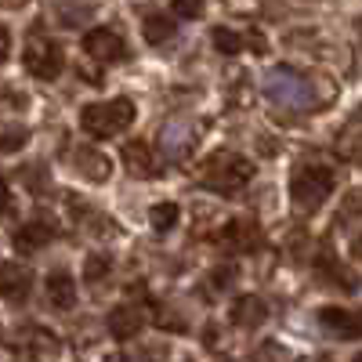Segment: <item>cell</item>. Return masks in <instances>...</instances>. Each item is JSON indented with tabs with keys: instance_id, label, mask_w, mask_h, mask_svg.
<instances>
[{
	"instance_id": "cell-22",
	"label": "cell",
	"mask_w": 362,
	"mask_h": 362,
	"mask_svg": "<svg viewBox=\"0 0 362 362\" xmlns=\"http://www.w3.org/2000/svg\"><path fill=\"white\" fill-rule=\"evenodd\" d=\"M210 40H214V47H218L221 54H239V51L250 44L243 33H235V29H225V25H218L214 33H210Z\"/></svg>"
},
{
	"instance_id": "cell-17",
	"label": "cell",
	"mask_w": 362,
	"mask_h": 362,
	"mask_svg": "<svg viewBox=\"0 0 362 362\" xmlns=\"http://www.w3.org/2000/svg\"><path fill=\"white\" fill-rule=\"evenodd\" d=\"M22 355H58V337L44 326H22Z\"/></svg>"
},
{
	"instance_id": "cell-7",
	"label": "cell",
	"mask_w": 362,
	"mask_h": 362,
	"mask_svg": "<svg viewBox=\"0 0 362 362\" xmlns=\"http://www.w3.org/2000/svg\"><path fill=\"white\" fill-rule=\"evenodd\" d=\"M83 51L95 58V62L102 66H119V62H127L131 51H127V40L112 33V29H90V33H83Z\"/></svg>"
},
{
	"instance_id": "cell-11",
	"label": "cell",
	"mask_w": 362,
	"mask_h": 362,
	"mask_svg": "<svg viewBox=\"0 0 362 362\" xmlns=\"http://www.w3.org/2000/svg\"><path fill=\"white\" fill-rule=\"evenodd\" d=\"M315 279H322L326 286H334V290H358V283H355V276L351 272L334 257V250H329V243H322L319 247V254H315Z\"/></svg>"
},
{
	"instance_id": "cell-24",
	"label": "cell",
	"mask_w": 362,
	"mask_h": 362,
	"mask_svg": "<svg viewBox=\"0 0 362 362\" xmlns=\"http://www.w3.org/2000/svg\"><path fill=\"white\" fill-rule=\"evenodd\" d=\"M203 8H206V0H170V11H174V18H199L203 15Z\"/></svg>"
},
{
	"instance_id": "cell-31",
	"label": "cell",
	"mask_w": 362,
	"mask_h": 362,
	"mask_svg": "<svg viewBox=\"0 0 362 362\" xmlns=\"http://www.w3.org/2000/svg\"><path fill=\"white\" fill-rule=\"evenodd\" d=\"M358 257H362V250H358Z\"/></svg>"
},
{
	"instance_id": "cell-13",
	"label": "cell",
	"mask_w": 362,
	"mask_h": 362,
	"mask_svg": "<svg viewBox=\"0 0 362 362\" xmlns=\"http://www.w3.org/2000/svg\"><path fill=\"white\" fill-rule=\"evenodd\" d=\"M228 322L239 326V329H257V326L268 322V305H264L257 293H243V297H235V300H232Z\"/></svg>"
},
{
	"instance_id": "cell-10",
	"label": "cell",
	"mask_w": 362,
	"mask_h": 362,
	"mask_svg": "<svg viewBox=\"0 0 362 362\" xmlns=\"http://www.w3.org/2000/svg\"><path fill=\"white\" fill-rule=\"evenodd\" d=\"M66 160L76 174H83L87 181H105L112 163L109 156H102L98 148H90V145H66Z\"/></svg>"
},
{
	"instance_id": "cell-16",
	"label": "cell",
	"mask_w": 362,
	"mask_h": 362,
	"mask_svg": "<svg viewBox=\"0 0 362 362\" xmlns=\"http://www.w3.org/2000/svg\"><path fill=\"white\" fill-rule=\"evenodd\" d=\"M119 160H124V167H127L131 177H156V174H160V163H156V156H153V148H148L141 138L127 141L124 153H119Z\"/></svg>"
},
{
	"instance_id": "cell-25",
	"label": "cell",
	"mask_w": 362,
	"mask_h": 362,
	"mask_svg": "<svg viewBox=\"0 0 362 362\" xmlns=\"http://www.w3.org/2000/svg\"><path fill=\"white\" fill-rule=\"evenodd\" d=\"M153 322H156L160 329H185V319H181V315H174V312H167L163 305H156V312H153Z\"/></svg>"
},
{
	"instance_id": "cell-12",
	"label": "cell",
	"mask_w": 362,
	"mask_h": 362,
	"mask_svg": "<svg viewBox=\"0 0 362 362\" xmlns=\"http://www.w3.org/2000/svg\"><path fill=\"white\" fill-rule=\"evenodd\" d=\"M44 290H47V300H51L54 312H73L76 308V279L66 268H51L47 279H44Z\"/></svg>"
},
{
	"instance_id": "cell-19",
	"label": "cell",
	"mask_w": 362,
	"mask_h": 362,
	"mask_svg": "<svg viewBox=\"0 0 362 362\" xmlns=\"http://www.w3.org/2000/svg\"><path fill=\"white\" fill-rule=\"evenodd\" d=\"M141 37H145V44H167L170 37H174V22H170V15H160V11H153V15H145V22H141Z\"/></svg>"
},
{
	"instance_id": "cell-8",
	"label": "cell",
	"mask_w": 362,
	"mask_h": 362,
	"mask_svg": "<svg viewBox=\"0 0 362 362\" xmlns=\"http://www.w3.org/2000/svg\"><path fill=\"white\" fill-rule=\"evenodd\" d=\"M58 235H62V228H58L51 218H33V221H25L22 228L11 232V243H15V250H22V254H37V250H44L47 243H54Z\"/></svg>"
},
{
	"instance_id": "cell-29",
	"label": "cell",
	"mask_w": 362,
	"mask_h": 362,
	"mask_svg": "<svg viewBox=\"0 0 362 362\" xmlns=\"http://www.w3.org/2000/svg\"><path fill=\"white\" fill-rule=\"evenodd\" d=\"M355 29H358V40H362V18H358V25H355Z\"/></svg>"
},
{
	"instance_id": "cell-28",
	"label": "cell",
	"mask_w": 362,
	"mask_h": 362,
	"mask_svg": "<svg viewBox=\"0 0 362 362\" xmlns=\"http://www.w3.org/2000/svg\"><path fill=\"white\" fill-rule=\"evenodd\" d=\"M25 4H29V0H4V8H8V11H15V8H25Z\"/></svg>"
},
{
	"instance_id": "cell-4",
	"label": "cell",
	"mask_w": 362,
	"mask_h": 362,
	"mask_svg": "<svg viewBox=\"0 0 362 362\" xmlns=\"http://www.w3.org/2000/svg\"><path fill=\"white\" fill-rule=\"evenodd\" d=\"M134 124V102L131 98H112V102H90L80 109V131L90 138H112L124 134Z\"/></svg>"
},
{
	"instance_id": "cell-3",
	"label": "cell",
	"mask_w": 362,
	"mask_h": 362,
	"mask_svg": "<svg viewBox=\"0 0 362 362\" xmlns=\"http://www.w3.org/2000/svg\"><path fill=\"white\" fill-rule=\"evenodd\" d=\"M334 189H337V174L326 163H297L290 174V203L300 214H315Z\"/></svg>"
},
{
	"instance_id": "cell-9",
	"label": "cell",
	"mask_w": 362,
	"mask_h": 362,
	"mask_svg": "<svg viewBox=\"0 0 362 362\" xmlns=\"http://www.w3.org/2000/svg\"><path fill=\"white\" fill-rule=\"evenodd\" d=\"M319 326L326 329L329 337H337V341H358L362 337V312L329 305V308L319 312Z\"/></svg>"
},
{
	"instance_id": "cell-5",
	"label": "cell",
	"mask_w": 362,
	"mask_h": 362,
	"mask_svg": "<svg viewBox=\"0 0 362 362\" xmlns=\"http://www.w3.org/2000/svg\"><path fill=\"white\" fill-rule=\"evenodd\" d=\"M22 62H25V73L29 76H37V80H58L66 69V51L58 40L44 37V33H33L25 40V54H22Z\"/></svg>"
},
{
	"instance_id": "cell-27",
	"label": "cell",
	"mask_w": 362,
	"mask_h": 362,
	"mask_svg": "<svg viewBox=\"0 0 362 362\" xmlns=\"http://www.w3.org/2000/svg\"><path fill=\"white\" fill-rule=\"evenodd\" d=\"M11 58V29H4V62Z\"/></svg>"
},
{
	"instance_id": "cell-20",
	"label": "cell",
	"mask_w": 362,
	"mask_h": 362,
	"mask_svg": "<svg viewBox=\"0 0 362 362\" xmlns=\"http://www.w3.org/2000/svg\"><path fill=\"white\" fill-rule=\"evenodd\" d=\"M148 221H153V228L160 232V235H167V232H174L177 228V221H181V206L177 203H156L153 210H148Z\"/></svg>"
},
{
	"instance_id": "cell-6",
	"label": "cell",
	"mask_w": 362,
	"mask_h": 362,
	"mask_svg": "<svg viewBox=\"0 0 362 362\" xmlns=\"http://www.w3.org/2000/svg\"><path fill=\"white\" fill-rule=\"evenodd\" d=\"M214 243L221 250H232V254H254L261 243H264V235H261V225L254 218H232L218 235H214Z\"/></svg>"
},
{
	"instance_id": "cell-18",
	"label": "cell",
	"mask_w": 362,
	"mask_h": 362,
	"mask_svg": "<svg viewBox=\"0 0 362 362\" xmlns=\"http://www.w3.org/2000/svg\"><path fill=\"white\" fill-rule=\"evenodd\" d=\"M337 228L344 232H362V189L344 192V203L337 210Z\"/></svg>"
},
{
	"instance_id": "cell-2",
	"label": "cell",
	"mask_w": 362,
	"mask_h": 362,
	"mask_svg": "<svg viewBox=\"0 0 362 362\" xmlns=\"http://www.w3.org/2000/svg\"><path fill=\"white\" fill-rule=\"evenodd\" d=\"M257 167L232 148H214L203 163H199V185L218 192V196H239L250 181H254Z\"/></svg>"
},
{
	"instance_id": "cell-14",
	"label": "cell",
	"mask_w": 362,
	"mask_h": 362,
	"mask_svg": "<svg viewBox=\"0 0 362 362\" xmlns=\"http://www.w3.org/2000/svg\"><path fill=\"white\" fill-rule=\"evenodd\" d=\"M0 290H4V300L8 305H25L29 290H33V276H29V268H22L18 261H4L0 268Z\"/></svg>"
},
{
	"instance_id": "cell-21",
	"label": "cell",
	"mask_w": 362,
	"mask_h": 362,
	"mask_svg": "<svg viewBox=\"0 0 362 362\" xmlns=\"http://www.w3.org/2000/svg\"><path fill=\"white\" fill-rule=\"evenodd\" d=\"M109 272H112V261L105 254H87L83 257V283L87 286H98L102 279H109Z\"/></svg>"
},
{
	"instance_id": "cell-15",
	"label": "cell",
	"mask_w": 362,
	"mask_h": 362,
	"mask_svg": "<svg viewBox=\"0 0 362 362\" xmlns=\"http://www.w3.org/2000/svg\"><path fill=\"white\" fill-rule=\"evenodd\" d=\"M145 319H148V315H145L141 305H119V308L109 312V334H112L116 341H131V337L141 334Z\"/></svg>"
},
{
	"instance_id": "cell-26",
	"label": "cell",
	"mask_w": 362,
	"mask_h": 362,
	"mask_svg": "<svg viewBox=\"0 0 362 362\" xmlns=\"http://www.w3.org/2000/svg\"><path fill=\"white\" fill-rule=\"evenodd\" d=\"M232 283H235V268H232V264H221V268L210 272V286H214V290H225V286H232Z\"/></svg>"
},
{
	"instance_id": "cell-1",
	"label": "cell",
	"mask_w": 362,
	"mask_h": 362,
	"mask_svg": "<svg viewBox=\"0 0 362 362\" xmlns=\"http://www.w3.org/2000/svg\"><path fill=\"white\" fill-rule=\"evenodd\" d=\"M264 95L276 105L312 112V109H326L329 102H334V83H322L319 76H308V73H297L290 66H279V69L268 73Z\"/></svg>"
},
{
	"instance_id": "cell-30",
	"label": "cell",
	"mask_w": 362,
	"mask_h": 362,
	"mask_svg": "<svg viewBox=\"0 0 362 362\" xmlns=\"http://www.w3.org/2000/svg\"><path fill=\"white\" fill-rule=\"evenodd\" d=\"M358 362H362V351H358Z\"/></svg>"
},
{
	"instance_id": "cell-23",
	"label": "cell",
	"mask_w": 362,
	"mask_h": 362,
	"mask_svg": "<svg viewBox=\"0 0 362 362\" xmlns=\"http://www.w3.org/2000/svg\"><path fill=\"white\" fill-rule=\"evenodd\" d=\"M29 141V131L25 127H18V124H4V141H0V148H4V153L11 156L15 148H22Z\"/></svg>"
}]
</instances>
